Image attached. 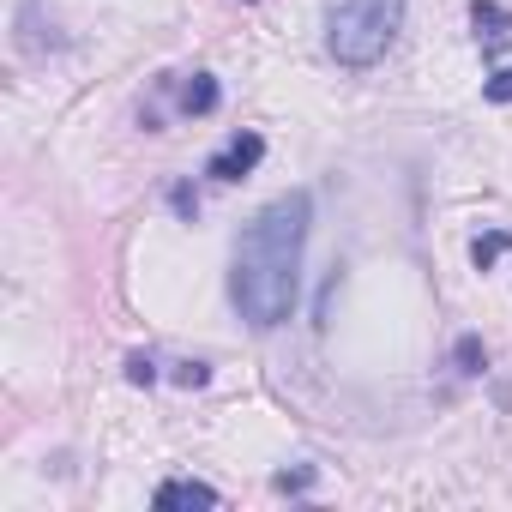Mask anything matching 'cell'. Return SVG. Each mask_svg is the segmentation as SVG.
<instances>
[{
    "instance_id": "30bf717a",
    "label": "cell",
    "mask_w": 512,
    "mask_h": 512,
    "mask_svg": "<svg viewBox=\"0 0 512 512\" xmlns=\"http://www.w3.org/2000/svg\"><path fill=\"white\" fill-rule=\"evenodd\" d=\"M482 97L488 103H512V67H500L494 79H482Z\"/></svg>"
},
{
    "instance_id": "7a4b0ae2",
    "label": "cell",
    "mask_w": 512,
    "mask_h": 512,
    "mask_svg": "<svg viewBox=\"0 0 512 512\" xmlns=\"http://www.w3.org/2000/svg\"><path fill=\"white\" fill-rule=\"evenodd\" d=\"M398 25H404V0H332V13H326V49H332L338 67L362 73V67H374L392 49Z\"/></svg>"
},
{
    "instance_id": "277c9868",
    "label": "cell",
    "mask_w": 512,
    "mask_h": 512,
    "mask_svg": "<svg viewBox=\"0 0 512 512\" xmlns=\"http://www.w3.org/2000/svg\"><path fill=\"white\" fill-rule=\"evenodd\" d=\"M470 25H476V43H482L488 55H500V43L512 37V13L500 7V0H476V7H470Z\"/></svg>"
},
{
    "instance_id": "8992f818",
    "label": "cell",
    "mask_w": 512,
    "mask_h": 512,
    "mask_svg": "<svg viewBox=\"0 0 512 512\" xmlns=\"http://www.w3.org/2000/svg\"><path fill=\"white\" fill-rule=\"evenodd\" d=\"M217 103H223V91H217L211 73H193V79L181 85V115H211Z\"/></svg>"
},
{
    "instance_id": "8fae6325",
    "label": "cell",
    "mask_w": 512,
    "mask_h": 512,
    "mask_svg": "<svg viewBox=\"0 0 512 512\" xmlns=\"http://www.w3.org/2000/svg\"><path fill=\"white\" fill-rule=\"evenodd\" d=\"M169 205H175L181 217H199V199H193V187H187V181H175V187H169Z\"/></svg>"
},
{
    "instance_id": "5b68a950",
    "label": "cell",
    "mask_w": 512,
    "mask_h": 512,
    "mask_svg": "<svg viewBox=\"0 0 512 512\" xmlns=\"http://www.w3.org/2000/svg\"><path fill=\"white\" fill-rule=\"evenodd\" d=\"M223 494L211 488V482H193V476H175V482H163L157 488V506L169 512V506H217Z\"/></svg>"
},
{
    "instance_id": "ba28073f",
    "label": "cell",
    "mask_w": 512,
    "mask_h": 512,
    "mask_svg": "<svg viewBox=\"0 0 512 512\" xmlns=\"http://www.w3.org/2000/svg\"><path fill=\"white\" fill-rule=\"evenodd\" d=\"M482 368H488L482 338H458V374H482Z\"/></svg>"
},
{
    "instance_id": "52a82bcc",
    "label": "cell",
    "mask_w": 512,
    "mask_h": 512,
    "mask_svg": "<svg viewBox=\"0 0 512 512\" xmlns=\"http://www.w3.org/2000/svg\"><path fill=\"white\" fill-rule=\"evenodd\" d=\"M506 247H512V235H506V229H494V235H476V241H470V260H476V272H488V266L500 260V253H506Z\"/></svg>"
},
{
    "instance_id": "9c48e42d",
    "label": "cell",
    "mask_w": 512,
    "mask_h": 512,
    "mask_svg": "<svg viewBox=\"0 0 512 512\" xmlns=\"http://www.w3.org/2000/svg\"><path fill=\"white\" fill-rule=\"evenodd\" d=\"M272 488H278V494H308V488H314V470H308V464H302V470H278Z\"/></svg>"
},
{
    "instance_id": "3957f363",
    "label": "cell",
    "mask_w": 512,
    "mask_h": 512,
    "mask_svg": "<svg viewBox=\"0 0 512 512\" xmlns=\"http://www.w3.org/2000/svg\"><path fill=\"white\" fill-rule=\"evenodd\" d=\"M260 157H266V139H260V133H235V139L205 163V175H211V181H247L253 169H260Z\"/></svg>"
},
{
    "instance_id": "4fadbf2b",
    "label": "cell",
    "mask_w": 512,
    "mask_h": 512,
    "mask_svg": "<svg viewBox=\"0 0 512 512\" xmlns=\"http://www.w3.org/2000/svg\"><path fill=\"white\" fill-rule=\"evenodd\" d=\"M205 380H211L205 362H181V368H175V386H205Z\"/></svg>"
},
{
    "instance_id": "6da1fadb",
    "label": "cell",
    "mask_w": 512,
    "mask_h": 512,
    "mask_svg": "<svg viewBox=\"0 0 512 512\" xmlns=\"http://www.w3.org/2000/svg\"><path fill=\"white\" fill-rule=\"evenodd\" d=\"M314 223V193L290 187L278 193L260 217L235 235V260H229V302L253 332H272L296 314L302 296V247Z\"/></svg>"
},
{
    "instance_id": "7c38bea8",
    "label": "cell",
    "mask_w": 512,
    "mask_h": 512,
    "mask_svg": "<svg viewBox=\"0 0 512 512\" xmlns=\"http://www.w3.org/2000/svg\"><path fill=\"white\" fill-rule=\"evenodd\" d=\"M127 380H133V386H151V380H157V362H151V356H127Z\"/></svg>"
}]
</instances>
